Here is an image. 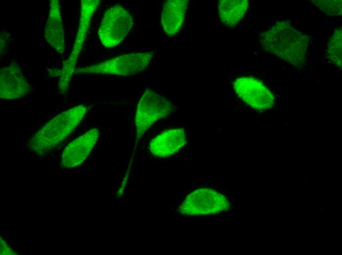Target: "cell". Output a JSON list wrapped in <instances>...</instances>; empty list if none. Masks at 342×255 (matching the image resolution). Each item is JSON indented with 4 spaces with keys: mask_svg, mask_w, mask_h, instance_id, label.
<instances>
[{
    "mask_svg": "<svg viewBox=\"0 0 342 255\" xmlns=\"http://www.w3.org/2000/svg\"><path fill=\"white\" fill-rule=\"evenodd\" d=\"M88 108L82 104L57 114L32 136L28 143L29 149L39 155L53 150L80 125Z\"/></svg>",
    "mask_w": 342,
    "mask_h": 255,
    "instance_id": "7a4b0ae2",
    "label": "cell"
},
{
    "mask_svg": "<svg viewBox=\"0 0 342 255\" xmlns=\"http://www.w3.org/2000/svg\"><path fill=\"white\" fill-rule=\"evenodd\" d=\"M134 26V18L125 7L117 4L105 12L98 31L102 44L106 48L119 45Z\"/></svg>",
    "mask_w": 342,
    "mask_h": 255,
    "instance_id": "8992f818",
    "label": "cell"
},
{
    "mask_svg": "<svg viewBox=\"0 0 342 255\" xmlns=\"http://www.w3.org/2000/svg\"><path fill=\"white\" fill-rule=\"evenodd\" d=\"M312 1L316 6L326 14L330 16L342 14L341 0H315Z\"/></svg>",
    "mask_w": 342,
    "mask_h": 255,
    "instance_id": "2e32d148",
    "label": "cell"
},
{
    "mask_svg": "<svg viewBox=\"0 0 342 255\" xmlns=\"http://www.w3.org/2000/svg\"><path fill=\"white\" fill-rule=\"evenodd\" d=\"M154 55V51L122 54L93 65L79 68V74L128 76L144 71Z\"/></svg>",
    "mask_w": 342,
    "mask_h": 255,
    "instance_id": "5b68a950",
    "label": "cell"
},
{
    "mask_svg": "<svg viewBox=\"0 0 342 255\" xmlns=\"http://www.w3.org/2000/svg\"><path fill=\"white\" fill-rule=\"evenodd\" d=\"M45 38L58 52L64 53V31L58 0H50L49 16L45 28Z\"/></svg>",
    "mask_w": 342,
    "mask_h": 255,
    "instance_id": "4fadbf2b",
    "label": "cell"
},
{
    "mask_svg": "<svg viewBox=\"0 0 342 255\" xmlns=\"http://www.w3.org/2000/svg\"><path fill=\"white\" fill-rule=\"evenodd\" d=\"M248 7L247 0H219L218 11L220 19L226 26L234 27L244 16Z\"/></svg>",
    "mask_w": 342,
    "mask_h": 255,
    "instance_id": "5bb4252c",
    "label": "cell"
},
{
    "mask_svg": "<svg viewBox=\"0 0 342 255\" xmlns=\"http://www.w3.org/2000/svg\"><path fill=\"white\" fill-rule=\"evenodd\" d=\"M31 86L24 76L20 67L15 63L0 70V96L3 99L13 100L26 96Z\"/></svg>",
    "mask_w": 342,
    "mask_h": 255,
    "instance_id": "30bf717a",
    "label": "cell"
},
{
    "mask_svg": "<svg viewBox=\"0 0 342 255\" xmlns=\"http://www.w3.org/2000/svg\"><path fill=\"white\" fill-rule=\"evenodd\" d=\"M0 255H15L6 243L0 238Z\"/></svg>",
    "mask_w": 342,
    "mask_h": 255,
    "instance_id": "e0dca14e",
    "label": "cell"
},
{
    "mask_svg": "<svg viewBox=\"0 0 342 255\" xmlns=\"http://www.w3.org/2000/svg\"><path fill=\"white\" fill-rule=\"evenodd\" d=\"M187 141L183 128L169 129L150 141L149 150L157 157L167 158L177 153L187 143Z\"/></svg>",
    "mask_w": 342,
    "mask_h": 255,
    "instance_id": "8fae6325",
    "label": "cell"
},
{
    "mask_svg": "<svg viewBox=\"0 0 342 255\" xmlns=\"http://www.w3.org/2000/svg\"><path fill=\"white\" fill-rule=\"evenodd\" d=\"M173 108V104L166 98L146 89L138 102L135 116L136 139L141 138L157 121L171 114Z\"/></svg>",
    "mask_w": 342,
    "mask_h": 255,
    "instance_id": "277c9868",
    "label": "cell"
},
{
    "mask_svg": "<svg viewBox=\"0 0 342 255\" xmlns=\"http://www.w3.org/2000/svg\"><path fill=\"white\" fill-rule=\"evenodd\" d=\"M342 31L336 30L327 44L328 58L337 67L342 68Z\"/></svg>",
    "mask_w": 342,
    "mask_h": 255,
    "instance_id": "9a60e30c",
    "label": "cell"
},
{
    "mask_svg": "<svg viewBox=\"0 0 342 255\" xmlns=\"http://www.w3.org/2000/svg\"><path fill=\"white\" fill-rule=\"evenodd\" d=\"M99 133L98 129L92 128L71 142L61 153V166L71 168L82 164L94 147Z\"/></svg>",
    "mask_w": 342,
    "mask_h": 255,
    "instance_id": "9c48e42d",
    "label": "cell"
},
{
    "mask_svg": "<svg viewBox=\"0 0 342 255\" xmlns=\"http://www.w3.org/2000/svg\"><path fill=\"white\" fill-rule=\"evenodd\" d=\"M310 41L308 35L285 20L275 23L260 37L261 46L266 51L296 67L305 65Z\"/></svg>",
    "mask_w": 342,
    "mask_h": 255,
    "instance_id": "6da1fadb",
    "label": "cell"
},
{
    "mask_svg": "<svg viewBox=\"0 0 342 255\" xmlns=\"http://www.w3.org/2000/svg\"><path fill=\"white\" fill-rule=\"evenodd\" d=\"M100 4L98 0H81L80 18L72 51L57 76H60L58 88L61 93L67 92L74 72L76 62L86 37L92 17Z\"/></svg>",
    "mask_w": 342,
    "mask_h": 255,
    "instance_id": "52a82bcc",
    "label": "cell"
},
{
    "mask_svg": "<svg viewBox=\"0 0 342 255\" xmlns=\"http://www.w3.org/2000/svg\"><path fill=\"white\" fill-rule=\"evenodd\" d=\"M233 86L238 97L256 110L265 111L275 105L274 94L261 80L252 76H239L234 81Z\"/></svg>",
    "mask_w": 342,
    "mask_h": 255,
    "instance_id": "ba28073f",
    "label": "cell"
},
{
    "mask_svg": "<svg viewBox=\"0 0 342 255\" xmlns=\"http://www.w3.org/2000/svg\"><path fill=\"white\" fill-rule=\"evenodd\" d=\"M231 202L224 193L212 188L194 189L178 207L182 215L198 217L222 213L230 209Z\"/></svg>",
    "mask_w": 342,
    "mask_h": 255,
    "instance_id": "3957f363",
    "label": "cell"
},
{
    "mask_svg": "<svg viewBox=\"0 0 342 255\" xmlns=\"http://www.w3.org/2000/svg\"><path fill=\"white\" fill-rule=\"evenodd\" d=\"M188 3V0L165 1L162 10L161 24L165 33L168 36H173L180 31Z\"/></svg>",
    "mask_w": 342,
    "mask_h": 255,
    "instance_id": "7c38bea8",
    "label": "cell"
}]
</instances>
